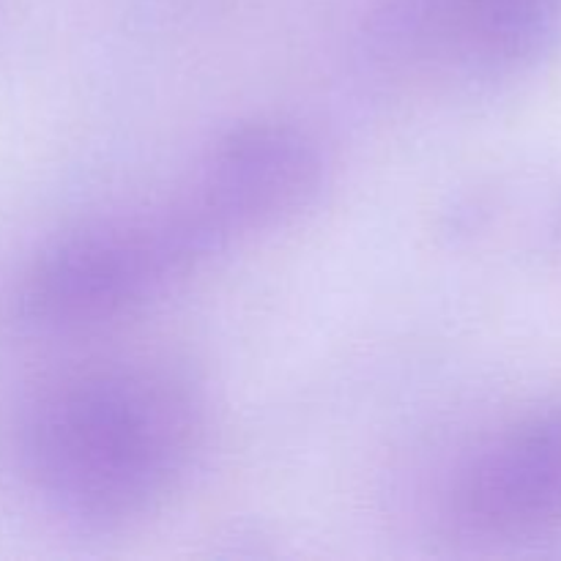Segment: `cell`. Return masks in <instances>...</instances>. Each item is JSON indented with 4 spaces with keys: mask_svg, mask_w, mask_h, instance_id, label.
<instances>
[{
    "mask_svg": "<svg viewBox=\"0 0 561 561\" xmlns=\"http://www.w3.org/2000/svg\"><path fill=\"white\" fill-rule=\"evenodd\" d=\"M208 411L184 370L113 359L53 376L14 420L16 469L60 518L124 529L184 488L206 447Z\"/></svg>",
    "mask_w": 561,
    "mask_h": 561,
    "instance_id": "6da1fadb",
    "label": "cell"
},
{
    "mask_svg": "<svg viewBox=\"0 0 561 561\" xmlns=\"http://www.w3.org/2000/svg\"><path fill=\"white\" fill-rule=\"evenodd\" d=\"M217 252L184 197L146 217L82 225L27 261L11 288V318L42 334L102 329L159 299Z\"/></svg>",
    "mask_w": 561,
    "mask_h": 561,
    "instance_id": "7a4b0ae2",
    "label": "cell"
},
{
    "mask_svg": "<svg viewBox=\"0 0 561 561\" xmlns=\"http://www.w3.org/2000/svg\"><path fill=\"white\" fill-rule=\"evenodd\" d=\"M389 64L436 80H518L561 47V0H392L378 20Z\"/></svg>",
    "mask_w": 561,
    "mask_h": 561,
    "instance_id": "3957f363",
    "label": "cell"
},
{
    "mask_svg": "<svg viewBox=\"0 0 561 561\" xmlns=\"http://www.w3.org/2000/svg\"><path fill=\"white\" fill-rule=\"evenodd\" d=\"M323 181L310 131L285 121H247L208 146L184 201L225 250L305 211Z\"/></svg>",
    "mask_w": 561,
    "mask_h": 561,
    "instance_id": "277c9868",
    "label": "cell"
},
{
    "mask_svg": "<svg viewBox=\"0 0 561 561\" xmlns=\"http://www.w3.org/2000/svg\"><path fill=\"white\" fill-rule=\"evenodd\" d=\"M447 515L480 542L540 540L561 529V400L510 422L460 466Z\"/></svg>",
    "mask_w": 561,
    "mask_h": 561,
    "instance_id": "5b68a950",
    "label": "cell"
}]
</instances>
